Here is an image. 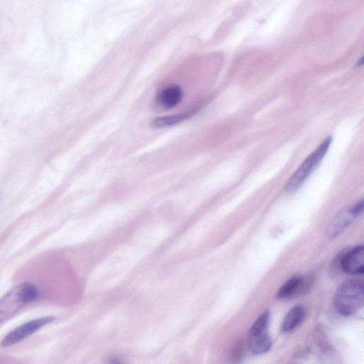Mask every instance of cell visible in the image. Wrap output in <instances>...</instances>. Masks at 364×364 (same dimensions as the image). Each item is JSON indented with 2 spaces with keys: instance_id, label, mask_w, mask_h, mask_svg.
<instances>
[{
  "instance_id": "obj_1",
  "label": "cell",
  "mask_w": 364,
  "mask_h": 364,
  "mask_svg": "<svg viewBox=\"0 0 364 364\" xmlns=\"http://www.w3.org/2000/svg\"><path fill=\"white\" fill-rule=\"evenodd\" d=\"M38 297V289L31 282H22L0 299V325L5 323Z\"/></svg>"
},
{
  "instance_id": "obj_2",
  "label": "cell",
  "mask_w": 364,
  "mask_h": 364,
  "mask_svg": "<svg viewBox=\"0 0 364 364\" xmlns=\"http://www.w3.org/2000/svg\"><path fill=\"white\" fill-rule=\"evenodd\" d=\"M363 301L364 286L360 279H350L344 282L333 297L335 309L343 316L357 312L363 306Z\"/></svg>"
},
{
  "instance_id": "obj_3",
  "label": "cell",
  "mask_w": 364,
  "mask_h": 364,
  "mask_svg": "<svg viewBox=\"0 0 364 364\" xmlns=\"http://www.w3.org/2000/svg\"><path fill=\"white\" fill-rule=\"evenodd\" d=\"M331 142V137H326L319 146L304 159L289 179L286 185L287 192L291 193L296 191L304 183L326 155Z\"/></svg>"
},
{
  "instance_id": "obj_4",
  "label": "cell",
  "mask_w": 364,
  "mask_h": 364,
  "mask_svg": "<svg viewBox=\"0 0 364 364\" xmlns=\"http://www.w3.org/2000/svg\"><path fill=\"white\" fill-rule=\"evenodd\" d=\"M269 313L261 314L253 323L249 331V348L254 355L267 352L272 346V340L268 333Z\"/></svg>"
},
{
  "instance_id": "obj_5",
  "label": "cell",
  "mask_w": 364,
  "mask_h": 364,
  "mask_svg": "<svg viewBox=\"0 0 364 364\" xmlns=\"http://www.w3.org/2000/svg\"><path fill=\"white\" fill-rule=\"evenodd\" d=\"M55 320L53 316H43L26 321L6 333L1 341V346L8 348L14 346L34 334Z\"/></svg>"
},
{
  "instance_id": "obj_6",
  "label": "cell",
  "mask_w": 364,
  "mask_h": 364,
  "mask_svg": "<svg viewBox=\"0 0 364 364\" xmlns=\"http://www.w3.org/2000/svg\"><path fill=\"white\" fill-rule=\"evenodd\" d=\"M363 208V200H359L354 205L348 207L332 220L327 230V235L329 237H336L342 233L360 214Z\"/></svg>"
},
{
  "instance_id": "obj_7",
  "label": "cell",
  "mask_w": 364,
  "mask_h": 364,
  "mask_svg": "<svg viewBox=\"0 0 364 364\" xmlns=\"http://www.w3.org/2000/svg\"><path fill=\"white\" fill-rule=\"evenodd\" d=\"M341 270L351 275L362 274L364 272V249L358 245L348 251L340 262Z\"/></svg>"
},
{
  "instance_id": "obj_8",
  "label": "cell",
  "mask_w": 364,
  "mask_h": 364,
  "mask_svg": "<svg viewBox=\"0 0 364 364\" xmlns=\"http://www.w3.org/2000/svg\"><path fill=\"white\" fill-rule=\"evenodd\" d=\"M183 90L176 85H170L158 93L156 97L157 105L165 109L176 107L182 100Z\"/></svg>"
},
{
  "instance_id": "obj_9",
  "label": "cell",
  "mask_w": 364,
  "mask_h": 364,
  "mask_svg": "<svg viewBox=\"0 0 364 364\" xmlns=\"http://www.w3.org/2000/svg\"><path fill=\"white\" fill-rule=\"evenodd\" d=\"M304 318L305 310L304 307L300 305L293 306L284 316L281 324V331L284 333H287L295 330L301 325Z\"/></svg>"
},
{
  "instance_id": "obj_10",
  "label": "cell",
  "mask_w": 364,
  "mask_h": 364,
  "mask_svg": "<svg viewBox=\"0 0 364 364\" xmlns=\"http://www.w3.org/2000/svg\"><path fill=\"white\" fill-rule=\"evenodd\" d=\"M304 278L296 275L289 279L279 289L277 297L280 299H288L299 293L304 286Z\"/></svg>"
},
{
  "instance_id": "obj_11",
  "label": "cell",
  "mask_w": 364,
  "mask_h": 364,
  "mask_svg": "<svg viewBox=\"0 0 364 364\" xmlns=\"http://www.w3.org/2000/svg\"><path fill=\"white\" fill-rule=\"evenodd\" d=\"M193 112H189L182 114H178L176 115L157 117L153 119L150 124L151 127L154 128L171 126L183 121L184 119H188L191 114H193Z\"/></svg>"
},
{
  "instance_id": "obj_12",
  "label": "cell",
  "mask_w": 364,
  "mask_h": 364,
  "mask_svg": "<svg viewBox=\"0 0 364 364\" xmlns=\"http://www.w3.org/2000/svg\"><path fill=\"white\" fill-rule=\"evenodd\" d=\"M107 364H126L122 360L117 356H111L107 360Z\"/></svg>"
},
{
  "instance_id": "obj_13",
  "label": "cell",
  "mask_w": 364,
  "mask_h": 364,
  "mask_svg": "<svg viewBox=\"0 0 364 364\" xmlns=\"http://www.w3.org/2000/svg\"><path fill=\"white\" fill-rule=\"evenodd\" d=\"M363 58H360V59L359 60V63H357V65L358 66H360L361 65H363V61H362Z\"/></svg>"
}]
</instances>
